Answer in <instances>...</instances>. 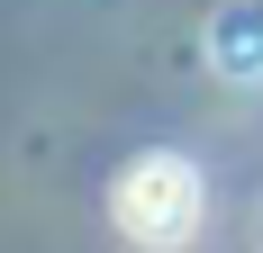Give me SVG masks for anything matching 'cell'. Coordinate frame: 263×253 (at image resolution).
<instances>
[{"instance_id":"obj_1","label":"cell","mask_w":263,"mask_h":253,"mask_svg":"<svg viewBox=\"0 0 263 253\" xmlns=\"http://www.w3.org/2000/svg\"><path fill=\"white\" fill-rule=\"evenodd\" d=\"M200 172H191L182 154H136L127 172H118V190H109V217H118V235L145 253H182L191 235H200Z\"/></svg>"},{"instance_id":"obj_2","label":"cell","mask_w":263,"mask_h":253,"mask_svg":"<svg viewBox=\"0 0 263 253\" xmlns=\"http://www.w3.org/2000/svg\"><path fill=\"white\" fill-rule=\"evenodd\" d=\"M209 64L227 81H263V0H227L209 18Z\"/></svg>"}]
</instances>
